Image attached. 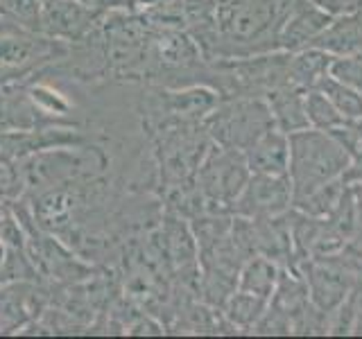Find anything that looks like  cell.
<instances>
[{"label":"cell","instance_id":"obj_10","mask_svg":"<svg viewBox=\"0 0 362 339\" xmlns=\"http://www.w3.org/2000/svg\"><path fill=\"white\" fill-rule=\"evenodd\" d=\"M317 90H322V93L333 102L335 109L342 113L346 120H360L362 118V93L360 90L337 82V79H333L331 75L324 79Z\"/></svg>","mask_w":362,"mask_h":339},{"label":"cell","instance_id":"obj_5","mask_svg":"<svg viewBox=\"0 0 362 339\" xmlns=\"http://www.w3.org/2000/svg\"><path fill=\"white\" fill-rule=\"evenodd\" d=\"M305 48H320L335 56L362 52V9L339 14V18L333 16L331 25L317 34Z\"/></svg>","mask_w":362,"mask_h":339},{"label":"cell","instance_id":"obj_4","mask_svg":"<svg viewBox=\"0 0 362 339\" xmlns=\"http://www.w3.org/2000/svg\"><path fill=\"white\" fill-rule=\"evenodd\" d=\"M292 201L290 179L286 174H256L243 199V210L254 215H276Z\"/></svg>","mask_w":362,"mask_h":339},{"label":"cell","instance_id":"obj_1","mask_svg":"<svg viewBox=\"0 0 362 339\" xmlns=\"http://www.w3.org/2000/svg\"><path fill=\"white\" fill-rule=\"evenodd\" d=\"M290 141V165L288 179L292 186V203L310 192L331 184L333 179L344 177L351 165V152L331 131L303 129L288 136Z\"/></svg>","mask_w":362,"mask_h":339},{"label":"cell","instance_id":"obj_9","mask_svg":"<svg viewBox=\"0 0 362 339\" xmlns=\"http://www.w3.org/2000/svg\"><path fill=\"white\" fill-rule=\"evenodd\" d=\"M305 113H308L310 127L322 129V131L339 129L349 122L322 90H308V93H305Z\"/></svg>","mask_w":362,"mask_h":339},{"label":"cell","instance_id":"obj_6","mask_svg":"<svg viewBox=\"0 0 362 339\" xmlns=\"http://www.w3.org/2000/svg\"><path fill=\"white\" fill-rule=\"evenodd\" d=\"M265 97L276 129H281L288 136L310 129L308 113H305V90L292 84H283L274 90H269Z\"/></svg>","mask_w":362,"mask_h":339},{"label":"cell","instance_id":"obj_3","mask_svg":"<svg viewBox=\"0 0 362 339\" xmlns=\"http://www.w3.org/2000/svg\"><path fill=\"white\" fill-rule=\"evenodd\" d=\"M331 20H333V14H328L322 7H317L310 0H299L297 7H294L292 14L288 16L286 25L281 30L279 48H283L286 52L305 48L317 34L331 25Z\"/></svg>","mask_w":362,"mask_h":339},{"label":"cell","instance_id":"obj_12","mask_svg":"<svg viewBox=\"0 0 362 339\" xmlns=\"http://www.w3.org/2000/svg\"><path fill=\"white\" fill-rule=\"evenodd\" d=\"M328 75L362 93V52L335 56L331 61V68H328Z\"/></svg>","mask_w":362,"mask_h":339},{"label":"cell","instance_id":"obj_13","mask_svg":"<svg viewBox=\"0 0 362 339\" xmlns=\"http://www.w3.org/2000/svg\"><path fill=\"white\" fill-rule=\"evenodd\" d=\"M351 124H354L356 136H358V141H360V150H362V118H360V122H351Z\"/></svg>","mask_w":362,"mask_h":339},{"label":"cell","instance_id":"obj_2","mask_svg":"<svg viewBox=\"0 0 362 339\" xmlns=\"http://www.w3.org/2000/svg\"><path fill=\"white\" fill-rule=\"evenodd\" d=\"M224 113L226 116L222 118V141L231 147H240V150H249L260 136L276 127L267 102L258 97L238 102Z\"/></svg>","mask_w":362,"mask_h":339},{"label":"cell","instance_id":"obj_7","mask_svg":"<svg viewBox=\"0 0 362 339\" xmlns=\"http://www.w3.org/2000/svg\"><path fill=\"white\" fill-rule=\"evenodd\" d=\"M249 167L256 174H286L290 165V141L281 129H269L249 147Z\"/></svg>","mask_w":362,"mask_h":339},{"label":"cell","instance_id":"obj_8","mask_svg":"<svg viewBox=\"0 0 362 339\" xmlns=\"http://www.w3.org/2000/svg\"><path fill=\"white\" fill-rule=\"evenodd\" d=\"M335 54L320 50V48H303L299 54L290 56L288 66V84L297 86L301 90H317L320 84L328 77V68Z\"/></svg>","mask_w":362,"mask_h":339},{"label":"cell","instance_id":"obj_11","mask_svg":"<svg viewBox=\"0 0 362 339\" xmlns=\"http://www.w3.org/2000/svg\"><path fill=\"white\" fill-rule=\"evenodd\" d=\"M274 280H276V269L274 265H269L267 260H254L249 265L247 274H245V290H249L256 297L267 299L269 292L274 290Z\"/></svg>","mask_w":362,"mask_h":339}]
</instances>
